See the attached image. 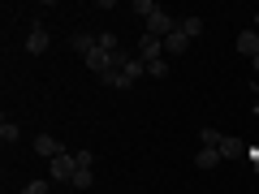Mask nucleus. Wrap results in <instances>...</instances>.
<instances>
[{
    "label": "nucleus",
    "instance_id": "15",
    "mask_svg": "<svg viewBox=\"0 0 259 194\" xmlns=\"http://www.w3.org/2000/svg\"><path fill=\"white\" fill-rule=\"evenodd\" d=\"M74 185H78V190H91V185H95V168H78V173H74Z\"/></svg>",
    "mask_w": 259,
    "mask_h": 194
},
{
    "label": "nucleus",
    "instance_id": "1",
    "mask_svg": "<svg viewBox=\"0 0 259 194\" xmlns=\"http://www.w3.org/2000/svg\"><path fill=\"white\" fill-rule=\"evenodd\" d=\"M177 26H182V22H177L173 13H164V9H160L156 18H147V30H143V35H156V39H168V35H173V30H177Z\"/></svg>",
    "mask_w": 259,
    "mask_h": 194
},
{
    "label": "nucleus",
    "instance_id": "6",
    "mask_svg": "<svg viewBox=\"0 0 259 194\" xmlns=\"http://www.w3.org/2000/svg\"><path fill=\"white\" fill-rule=\"evenodd\" d=\"M246 142H242V138H233V134H225V138H221V160H242V156H246Z\"/></svg>",
    "mask_w": 259,
    "mask_h": 194
},
{
    "label": "nucleus",
    "instance_id": "16",
    "mask_svg": "<svg viewBox=\"0 0 259 194\" xmlns=\"http://www.w3.org/2000/svg\"><path fill=\"white\" fill-rule=\"evenodd\" d=\"M164 74H168V56H160V61L147 65V78H164Z\"/></svg>",
    "mask_w": 259,
    "mask_h": 194
},
{
    "label": "nucleus",
    "instance_id": "13",
    "mask_svg": "<svg viewBox=\"0 0 259 194\" xmlns=\"http://www.w3.org/2000/svg\"><path fill=\"white\" fill-rule=\"evenodd\" d=\"M134 13L147 22V18H156V13H160V5H156V0H134Z\"/></svg>",
    "mask_w": 259,
    "mask_h": 194
},
{
    "label": "nucleus",
    "instance_id": "10",
    "mask_svg": "<svg viewBox=\"0 0 259 194\" xmlns=\"http://www.w3.org/2000/svg\"><path fill=\"white\" fill-rule=\"evenodd\" d=\"M182 30H186V39H199V35L207 30V22L199 18V13H186V18H182Z\"/></svg>",
    "mask_w": 259,
    "mask_h": 194
},
{
    "label": "nucleus",
    "instance_id": "5",
    "mask_svg": "<svg viewBox=\"0 0 259 194\" xmlns=\"http://www.w3.org/2000/svg\"><path fill=\"white\" fill-rule=\"evenodd\" d=\"M26 52H30V56H44V52H48V30H44V26H30V30H26Z\"/></svg>",
    "mask_w": 259,
    "mask_h": 194
},
{
    "label": "nucleus",
    "instance_id": "3",
    "mask_svg": "<svg viewBox=\"0 0 259 194\" xmlns=\"http://www.w3.org/2000/svg\"><path fill=\"white\" fill-rule=\"evenodd\" d=\"M117 69H121V74H125V78H130V86L139 82V78H143V74H147V65H143V61H139V56H130V52H117Z\"/></svg>",
    "mask_w": 259,
    "mask_h": 194
},
{
    "label": "nucleus",
    "instance_id": "12",
    "mask_svg": "<svg viewBox=\"0 0 259 194\" xmlns=\"http://www.w3.org/2000/svg\"><path fill=\"white\" fill-rule=\"evenodd\" d=\"M216 160H221V151H216V147H203L199 156H194V168H199V173H207V168H216Z\"/></svg>",
    "mask_w": 259,
    "mask_h": 194
},
{
    "label": "nucleus",
    "instance_id": "4",
    "mask_svg": "<svg viewBox=\"0 0 259 194\" xmlns=\"http://www.w3.org/2000/svg\"><path fill=\"white\" fill-rule=\"evenodd\" d=\"M160 56H164V39L143 35V39H139V61H143V65H151V61H160Z\"/></svg>",
    "mask_w": 259,
    "mask_h": 194
},
{
    "label": "nucleus",
    "instance_id": "20",
    "mask_svg": "<svg viewBox=\"0 0 259 194\" xmlns=\"http://www.w3.org/2000/svg\"><path fill=\"white\" fill-rule=\"evenodd\" d=\"M22 194H48V181H26V185H22Z\"/></svg>",
    "mask_w": 259,
    "mask_h": 194
},
{
    "label": "nucleus",
    "instance_id": "22",
    "mask_svg": "<svg viewBox=\"0 0 259 194\" xmlns=\"http://www.w3.org/2000/svg\"><path fill=\"white\" fill-rule=\"evenodd\" d=\"M255 30H259V13H255Z\"/></svg>",
    "mask_w": 259,
    "mask_h": 194
},
{
    "label": "nucleus",
    "instance_id": "18",
    "mask_svg": "<svg viewBox=\"0 0 259 194\" xmlns=\"http://www.w3.org/2000/svg\"><path fill=\"white\" fill-rule=\"evenodd\" d=\"M0 138H5V142H18V125H13V121H0Z\"/></svg>",
    "mask_w": 259,
    "mask_h": 194
},
{
    "label": "nucleus",
    "instance_id": "7",
    "mask_svg": "<svg viewBox=\"0 0 259 194\" xmlns=\"http://www.w3.org/2000/svg\"><path fill=\"white\" fill-rule=\"evenodd\" d=\"M238 52H242V56H250V61L259 56V30H255V26L238 35Z\"/></svg>",
    "mask_w": 259,
    "mask_h": 194
},
{
    "label": "nucleus",
    "instance_id": "8",
    "mask_svg": "<svg viewBox=\"0 0 259 194\" xmlns=\"http://www.w3.org/2000/svg\"><path fill=\"white\" fill-rule=\"evenodd\" d=\"M186 47H190V39H186V30H182V26H177V30H173V35H168V39H164V56H182V52H186Z\"/></svg>",
    "mask_w": 259,
    "mask_h": 194
},
{
    "label": "nucleus",
    "instance_id": "2",
    "mask_svg": "<svg viewBox=\"0 0 259 194\" xmlns=\"http://www.w3.org/2000/svg\"><path fill=\"white\" fill-rule=\"evenodd\" d=\"M52 164V181H74V173H78V160H74V151H61L56 160H48Z\"/></svg>",
    "mask_w": 259,
    "mask_h": 194
},
{
    "label": "nucleus",
    "instance_id": "21",
    "mask_svg": "<svg viewBox=\"0 0 259 194\" xmlns=\"http://www.w3.org/2000/svg\"><path fill=\"white\" fill-rule=\"evenodd\" d=\"M250 65H255V74H259V56H255V61H250Z\"/></svg>",
    "mask_w": 259,
    "mask_h": 194
},
{
    "label": "nucleus",
    "instance_id": "17",
    "mask_svg": "<svg viewBox=\"0 0 259 194\" xmlns=\"http://www.w3.org/2000/svg\"><path fill=\"white\" fill-rule=\"evenodd\" d=\"M104 82H108V86H117V91H130V78L121 74V69H112V74L104 78Z\"/></svg>",
    "mask_w": 259,
    "mask_h": 194
},
{
    "label": "nucleus",
    "instance_id": "14",
    "mask_svg": "<svg viewBox=\"0 0 259 194\" xmlns=\"http://www.w3.org/2000/svg\"><path fill=\"white\" fill-rule=\"evenodd\" d=\"M221 138H225V134H216L212 125H203V129H199V142H203V147H216V151H221Z\"/></svg>",
    "mask_w": 259,
    "mask_h": 194
},
{
    "label": "nucleus",
    "instance_id": "11",
    "mask_svg": "<svg viewBox=\"0 0 259 194\" xmlns=\"http://www.w3.org/2000/svg\"><path fill=\"white\" fill-rule=\"evenodd\" d=\"M95 43H100V35H87V30H78V35H74V52H82V61L95 52Z\"/></svg>",
    "mask_w": 259,
    "mask_h": 194
},
{
    "label": "nucleus",
    "instance_id": "9",
    "mask_svg": "<svg viewBox=\"0 0 259 194\" xmlns=\"http://www.w3.org/2000/svg\"><path fill=\"white\" fill-rule=\"evenodd\" d=\"M35 151H39V156H48V160H56V156H61V142H56L52 138V134H39V138H35Z\"/></svg>",
    "mask_w": 259,
    "mask_h": 194
},
{
    "label": "nucleus",
    "instance_id": "19",
    "mask_svg": "<svg viewBox=\"0 0 259 194\" xmlns=\"http://www.w3.org/2000/svg\"><path fill=\"white\" fill-rule=\"evenodd\" d=\"M74 160L78 168H95V151H74Z\"/></svg>",
    "mask_w": 259,
    "mask_h": 194
}]
</instances>
